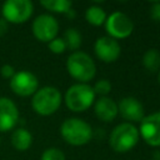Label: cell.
<instances>
[{"label":"cell","instance_id":"ac0fdd59","mask_svg":"<svg viewBox=\"0 0 160 160\" xmlns=\"http://www.w3.org/2000/svg\"><path fill=\"white\" fill-rule=\"evenodd\" d=\"M142 64L146 70L154 72L160 68V52L156 49H149L142 56Z\"/></svg>","mask_w":160,"mask_h":160},{"label":"cell","instance_id":"603a6c76","mask_svg":"<svg viewBox=\"0 0 160 160\" xmlns=\"http://www.w3.org/2000/svg\"><path fill=\"white\" fill-rule=\"evenodd\" d=\"M0 74H1V76L4 79H11L15 75V69H14V66H11L9 64H5V65L1 66Z\"/></svg>","mask_w":160,"mask_h":160},{"label":"cell","instance_id":"277c9868","mask_svg":"<svg viewBox=\"0 0 160 160\" xmlns=\"http://www.w3.org/2000/svg\"><path fill=\"white\" fill-rule=\"evenodd\" d=\"M139 130L131 122H121L116 125L109 139V145L116 152L130 151L139 141Z\"/></svg>","mask_w":160,"mask_h":160},{"label":"cell","instance_id":"5bb4252c","mask_svg":"<svg viewBox=\"0 0 160 160\" xmlns=\"http://www.w3.org/2000/svg\"><path fill=\"white\" fill-rule=\"evenodd\" d=\"M95 115L99 120L104 122H110L118 116V104L108 96H101L99 100H96L94 106Z\"/></svg>","mask_w":160,"mask_h":160},{"label":"cell","instance_id":"7c38bea8","mask_svg":"<svg viewBox=\"0 0 160 160\" xmlns=\"http://www.w3.org/2000/svg\"><path fill=\"white\" fill-rule=\"evenodd\" d=\"M118 112H120L125 120L132 122H140L145 116L142 104L132 96H125L120 100L118 104Z\"/></svg>","mask_w":160,"mask_h":160},{"label":"cell","instance_id":"4fadbf2b","mask_svg":"<svg viewBox=\"0 0 160 160\" xmlns=\"http://www.w3.org/2000/svg\"><path fill=\"white\" fill-rule=\"evenodd\" d=\"M19 120V110L9 98H0V132L11 130Z\"/></svg>","mask_w":160,"mask_h":160},{"label":"cell","instance_id":"7402d4cb","mask_svg":"<svg viewBox=\"0 0 160 160\" xmlns=\"http://www.w3.org/2000/svg\"><path fill=\"white\" fill-rule=\"evenodd\" d=\"M49 50L54 54H62L66 50V45L62 40V38H55L50 42H48Z\"/></svg>","mask_w":160,"mask_h":160},{"label":"cell","instance_id":"52a82bcc","mask_svg":"<svg viewBox=\"0 0 160 160\" xmlns=\"http://www.w3.org/2000/svg\"><path fill=\"white\" fill-rule=\"evenodd\" d=\"M105 30L109 34V36L115 40L125 39L131 35V32L134 30V24L126 14H124L121 11H115L106 18Z\"/></svg>","mask_w":160,"mask_h":160},{"label":"cell","instance_id":"8fae6325","mask_svg":"<svg viewBox=\"0 0 160 160\" xmlns=\"http://www.w3.org/2000/svg\"><path fill=\"white\" fill-rule=\"evenodd\" d=\"M94 51L104 62H114L119 59L121 48L118 42V40L110 38V36H101L95 41Z\"/></svg>","mask_w":160,"mask_h":160},{"label":"cell","instance_id":"ba28073f","mask_svg":"<svg viewBox=\"0 0 160 160\" xmlns=\"http://www.w3.org/2000/svg\"><path fill=\"white\" fill-rule=\"evenodd\" d=\"M31 30L34 36L41 42H50L52 39L56 38L59 32V22L58 20L49 15L41 14L35 18L31 25Z\"/></svg>","mask_w":160,"mask_h":160},{"label":"cell","instance_id":"d4e9b609","mask_svg":"<svg viewBox=\"0 0 160 160\" xmlns=\"http://www.w3.org/2000/svg\"><path fill=\"white\" fill-rule=\"evenodd\" d=\"M9 30V22L5 19H0V36H4Z\"/></svg>","mask_w":160,"mask_h":160},{"label":"cell","instance_id":"d6986e66","mask_svg":"<svg viewBox=\"0 0 160 160\" xmlns=\"http://www.w3.org/2000/svg\"><path fill=\"white\" fill-rule=\"evenodd\" d=\"M65 45H66V49H70V50H74L76 51L80 45H81V34L75 29V28H69L65 34H64V38H62Z\"/></svg>","mask_w":160,"mask_h":160},{"label":"cell","instance_id":"ffe728a7","mask_svg":"<svg viewBox=\"0 0 160 160\" xmlns=\"http://www.w3.org/2000/svg\"><path fill=\"white\" fill-rule=\"evenodd\" d=\"M92 90H94L95 95L98 94V95L105 96V95H108V94L111 91V84H110L109 80H106V79H101V80H98V81L95 82Z\"/></svg>","mask_w":160,"mask_h":160},{"label":"cell","instance_id":"2e32d148","mask_svg":"<svg viewBox=\"0 0 160 160\" xmlns=\"http://www.w3.org/2000/svg\"><path fill=\"white\" fill-rule=\"evenodd\" d=\"M85 19L89 24L94 25V26H100L102 24H105V20H106V14L104 11V9H101L100 6H96V5H92V6H89L86 9V12H85Z\"/></svg>","mask_w":160,"mask_h":160},{"label":"cell","instance_id":"9c48e42d","mask_svg":"<svg viewBox=\"0 0 160 160\" xmlns=\"http://www.w3.org/2000/svg\"><path fill=\"white\" fill-rule=\"evenodd\" d=\"M39 88V80L38 78L28 71L21 70L15 72V75L10 79V89L14 94L19 96H30L36 92Z\"/></svg>","mask_w":160,"mask_h":160},{"label":"cell","instance_id":"44dd1931","mask_svg":"<svg viewBox=\"0 0 160 160\" xmlns=\"http://www.w3.org/2000/svg\"><path fill=\"white\" fill-rule=\"evenodd\" d=\"M41 160H65V155L58 148H49L41 154Z\"/></svg>","mask_w":160,"mask_h":160},{"label":"cell","instance_id":"484cf974","mask_svg":"<svg viewBox=\"0 0 160 160\" xmlns=\"http://www.w3.org/2000/svg\"><path fill=\"white\" fill-rule=\"evenodd\" d=\"M66 15H68L69 18H74V16H75V11H74L72 9H70V10L66 12Z\"/></svg>","mask_w":160,"mask_h":160},{"label":"cell","instance_id":"8992f818","mask_svg":"<svg viewBox=\"0 0 160 160\" xmlns=\"http://www.w3.org/2000/svg\"><path fill=\"white\" fill-rule=\"evenodd\" d=\"M34 11V5L30 0H8L2 4V19L11 24H22L28 21Z\"/></svg>","mask_w":160,"mask_h":160},{"label":"cell","instance_id":"5b68a950","mask_svg":"<svg viewBox=\"0 0 160 160\" xmlns=\"http://www.w3.org/2000/svg\"><path fill=\"white\" fill-rule=\"evenodd\" d=\"M95 100V92L88 84H74L65 92V104L74 112L88 110Z\"/></svg>","mask_w":160,"mask_h":160},{"label":"cell","instance_id":"3957f363","mask_svg":"<svg viewBox=\"0 0 160 160\" xmlns=\"http://www.w3.org/2000/svg\"><path fill=\"white\" fill-rule=\"evenodd\" d=\"M61 100V92L56 88L44 86L41 89H38L36 92L32 95L31 108L39 115L49 116L60 108Z\"/></svg>","mask_w":160,"mask_h":160},{"label":"cell","instance_id":"e0dca14e","mask_svg":"<svg viewBox=\"0 0 160 160\" xmlns=\"http://www.w3.org/2000/svg\"><path fill=\"white\" fill-rule=\"evenodd\" d=\"M40 4L46 10L60 14H66L72 6V2L70 0H41Z\"/></svg>","mask_w":160,"mask_h":160},{"label":"cell","instance_id":"cb8c5ba5","mask_svg":"<svg viewBox=\"0 0 160 160\" xmlns=\"http://www.w3.org/2000/svg\"><path fill=\"white\" fill-rule=\"evenodd\" d=\"M150 16L154 21H160V1L152 2L150 8Z\"/></svg>","mask_w":160,"mask_h":160},{"label":"cell","instance_id":"30bf717a","mask_svg":"<svg viewBox=\"0 0 160 160\" xmlns=\"http://www.w3.org/2000/svg\"><path fill=\"white\" fill-rule=\"evenodd\" d=\"M142 140L150 146H160V111L152 112L140 121V131Z\"/></svg>","mask_w":160,"mask_h":160},{"label":"cell","instance_id":"4316f807","mask_svg":"<svg viewBox=\"0 0 160 160\" xmlns=\"http://www.w3.org/2000/svg\"><path fill=\"white\" fill-rule=\"evenodd\" d=\"M159 84H160V72H159Z\"/></svg>","mask_w":160,"mask_h":160},{"label":"cell","instance_id":"6da1fadb","mask_svg":"<svg viewBox=\"0 0 160 160\" xmlns=\"http://www.w3.org/2000/svg\"><path fill=\"white\" fill-rule=\"evenodd\" d=\"M66 70L72 79L80 81L81 84L90 81L96 74L94 60L90 55L82 51H74L69 55L66 60Z\"/></svg>","mask_w":160,"mask_h":160},{"label":"cell","instance_id":"7a4b0ae2","mask_svg":"<svg viewBox=\"0 0 160 160\" xmlns=\"http://www.w3.org/2000/svg\"><path fill=\"white\" fill-rule=\"evenodd\" d=\"M60 134L68 144L80 146L88 144L91 140L92 129L86 121L79 118H70L64 120V122L61 124Z\"/></svg>","mask_w":160,"mask_h":160},{"label":"cell","instance_id":"9a60e30c","mask_svg":"<svg viewBox=\"0 0 160 160\" xmlns=\"http://www.w3.org/2000/svg\"><path fill=\"white\" fill-rule=\"evenodd\" d=\"M32 144V135L29 130L24 128H18L11 134V145L18 151L28 150Z\"/></svg>","mask_w":160,"mask_h":160}]
</instances>
